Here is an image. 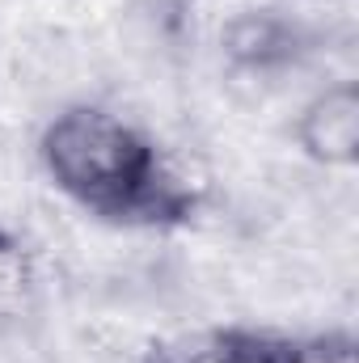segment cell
<instances>
[{"label":"cell","instance_id":"obj_3","mask_svg":"<svg viewBox=\"0 0 359 363\" xmlns=\"http://www.w3.org/2000/svg\"><path fill=\"white\" fill-rule=\"evenodd\" d=\"M292 334H270L250 325H220L194 338H178L165 347H153L140 363H287Z\"/></svg>","mask_w":359,"mask_h":363},{"label":"cell","instance_id":"obj_2","mask_svg":"<svg viewBox=\"0 0 359 363\" xmlns=\"http://www.w3.org/2000/svg\"><path fill=\"white\" fill-rule=\"evenodd\" d=\"M296 135H300V148L317 161V165H334V169H347L355 165L359 157V89L347 85H334V89L317 93L300 123H296Z\"/></svg>","mask_w":359,"mask_h":363},{"label":"cell","instance_id":"obj_5","mask_svg":"<svg viewBox=\"0 0 359 363\" xmlns=\"http://www.w3.org/2000/svg\"><path fill=\"white\" fill-rule=\"evenodd\" d=\"M34 287H38V271L30 245L17 233L0 228V321L21 317L34 300Z\"/></svg>","mask_w":359,"mask_h":363},{"label":"cell","instance_id":"obj_6","mask_svg":"<svg viewBox=\"0 0 359 363\" xmlns=\"http://www.w3.org/2000/svg\"><path fill=\"white\" fill-rule=\"evenodd\" d=\"M287 363H355V338H351L347 330H330V334L296 338Z\"/></svg>","mask_w":359,"mask_h":363},{"label":"cell","instance_id":"obj_4","mask_svg":"<svg viewBox=\"0 0 359 363\" xmlns=\"http://www.w3.org/2000/svg\"><path fill=\"white\" fill-rule=\"evenodd\" d=\"M224 47L237 64L245 68H279L287 60H296L300 51V30L275 13H245L228 26Z\"/></svg>","mask_w":359,"mask_h":363},{"label":"cell","instance_id":"obj_1","mask_svg":"<svg viewBox=\"0 0 359 363\" xmlns=\"http://www.w3.org/2000/svg\"><path fill=\"white\" fill-rule=\"evenodd\" d=\"M38 161L51 186L97 220L127 228L190 224L199 199L165 165L161 148L106 106H68L38 135Z\"/></svg>","mask_w":359,"mask_h":363}]
</instances>
